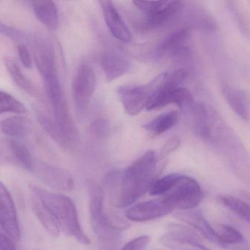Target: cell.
I'll list each match as a JSON object with an SVG mask.
<instances>
[{
  "label": "cell",
  "mask_w": 250,
  "mask_h": 250,
  "mask_svg": "<svg viewBox=\"0 0 250 250\" xmlns=\"http://www.w3.org/2000/svg\"><path fill=\"white\" fill-rule=\"evenodd\" d=\"M220 201L231 211L236 213L247 222H250V206L245 202L232 196H222L220 197Z\"/></svg>",
  "instance_id": "obj_29"
},
{
  "label": "cell",
  "mask_w": 250,
  "mask_h": 250,
  "mask_svg": "<svg viewBox=\"0 0 250 250\" xmlns=\"http://www.w3.org/2000/svg\"><path fill=\"white\" fill-rule=\"evenodd\" d=\"M169 81V73L164 72L142 85L122 86L118 90L121 104L128 115L135 116L146 109L154 92Z\"/></svg>",
  "instance_id": "obj_4"
},
{
  "label": "cell",
  "mask_w": 250,
  "mask_h": 250,
  "mask_svg": "<svg viewBox=\"0 0 250 250\" xmlns=\"http://www.w3.org/2000/svg\"><path fill=\"white\" fill-rule=\"evenodd\" d=\"M180 145H181V141L178 137H172V139L168 140L166 144L162 147L159 153L156 154L157 162L163 160L172 152L175 151L179 147Z\"/></svg>",
  "instance_id": "obj_31"
},
{
  "label": "cell",
  "mask_w": 250,
  "mask_h": 250,
  "mask_svg": "<svg viewBox=\"0 0 250 250\" xmlns=\"http://www.w3.org/2000/svg\"><path fill=\"white\" fill-rule=\"evenodd\" d=\"M10 148L17 162L24 169L32 172L35 162L27 147L22 143L12 140L10 141Z\"/></svg>",
  "instance_id": "obj_27"
},
{
  "label": "cell",
  "mask_w": 250,
  "mask_h": 250,
  "mask_svg": "<svg viewBox=\"0 0 250 250\" xmlns=\"http://www.w3.org/2000/svg\"><path fill=\"white\" fill-rule=\"evenodd\" d=\"M17 51H18L20 61L24 67H25L26 68H31L32 59L28 48L25 45L21 43L17 46Z\"/></svg>",
  "instance_id": "obj_35"
},
{
  "label": "cell",
  "mask_w": 250,
  "mask_h": 250,
  "mask_svg": "<svg viewBox=\"0 0 250 250\" xmlns=\"http://www.w3.org/2000/svg\"><path fill=\"white\" fill-rule=\"evenodd\" d=\"M232 250H249L248 249H246L245 247H236V248L232 249Z\"/></svg>",
  "instance_id": "obj_38"
},
{
  "label": "cell",
  "mask_w": 250,
  "mask_h": 250,
  "mask_svg": "<svg viewBox=\"0 0 250 250\" xmlns=\"http://www.w3.org/2000/svg\"><path fill=\"white\" fill-rule=\"evenodd\" d=\"M167 1H154V2H147V1H134L133 3L140 11L146 13V14H151L160 9L166 5Z\"/></svg>",
  "instance_id": "obj_32"
},
{
  "label": "cell",
  "mask_w": 250,
  "mask_h": 250,
  "mask_svg": "<svg viewBox=\"0 0 250 250\" xmlns=\"http://www.w3.org/2000/svg\"><path fill=\"white\" fill-rule=\"evenodd\" d=\"M30 187L33 194L50 210L61 230L84 245L90 244V240L82 228L77 208L71 198L59 193L50 192L37 186Z\"/></svg>",
  "instance_id": "obj_2"
},
{
  "label": "cell",
  "mask_w": 250,
  "mask_h": 250,
  "mask_svg": "<svg viewBox=\"0 0 250 250\" xmlns=\"http://www.w3.org/2000/svg\"><path fill=\"white\" fill-rule=\"evenodd\" d=\"M179 121V113L178 111L172 110L165 112L156 117L143 125L145 130L155 136L164 134L173 128Z\"/></svg>",
  "instance_id": "obj_22"
},
{
  "label": "cell",
  "mask_w": 250,
  "mask_h": 250,
  "mask_svg": "<svg viewBox=\"0 0 250 250\" xmlns=\"http://www.w3.org/2000/svg\"><path fill=\"white\" fill-rule=\"evenodd\" d=\"M38 119L46 133L59 146L64 148L68 149V150H72L74 148V146L65 137V134H63L55 119L43 113H39L38 115Z\"/></svg>",
  "instance_id": "obj_25"
},
{
  "label": "cell",
  "mask_w": 250,
  "mask_h": 250,
  "mask_svg": "<svg viewBox=\"0 0 250 250\" xmlns=\"http://www.w3.org/2000/svg\"><path fill=\"white\" fill-rule=\"evenodd\" d=\"M101 63L108 83H112L125 75L131 68L129 60L122 54L115 51H107L103 53Z\"/></svg>",
  "instance_id": "obj_16"
},
{
  "label": "cell",
  "mask_w": 250,
  "mask_h": 250,
  "mask_svg": "<svg viewBox=\"0 0 250 250\" xmlns=\"http://www.w3.org/2000/svg\"><path fill=\"white\" fill-rule=\"evenodd\" d=\"M219 245L243 244L244 238L239 231L228 225H219L214 229Z\"/></svg>",
  "instance_id": "obj_26"
},
{
  "label": "cell",
  "mask_w": 250,
  "mask_h": 250,
  "mask_svg": "<svg viewBox=\"0 0 250 250\" xmlns=\"http://www.w3.org/2000/svg\"><path fill=\"white\" fill-rule=\"evenodd\" d=\"M175 217L184 221L186 223L195 228L197 230L201 232L207 239L210 240L212 242L216 243V244H219L214 228H212L209 225L208 222L201 213L197 211L185 210V211L177 213Z\"/></svg>",
  "instance_id": "obj_20"
},
{
  "label": "cell",
  "mask_w": 250,
  "mask_h": 250,
  "mask_svg": "<svg viewBox=\"0 0 250 250\" xmlns=\"http://www.w3.org/2000/svg\"><path fill=\"white\" fill-rule=\"evenodd\" d=\"M96 77L90 64L83 62L79 65L72 83L73 98L80 117H84L90 106L96 90Z\"/></svg>",
  "instance_id": "obj_7"
},
{
  "label": "cell",
  "mask_w": 250,
  "mask_h": 250,
  "mask_svg": "<svg viewBox=\"0 0 250 250\" xmlns=\"http://www.w3.org/2000/svg\"><path fill=\"white\" fill-rule=\"evenodd\" d=\"M5 65L8 74L18 87L33 97L39 96V89L23 74L18 64L14 60L9 58H5Z\"/></svg>",
  "instance_id": "obj_23"
},
{
  "label": "cell",
  "mask_w": 250,
  "mask_h": 250,
  "mask_svg": "<svg viewBox=\"0 0 250 250\" xmlns=\"http://www.w3.org/2000/svg\"><path fill=\"white\" fill-rule=\"evenodd\" d=\"M181 175L171 173L153 181L149 188V194L152 196H163L169 192L176 184Z\"/></svg>",
  "instance_id": "obj_28"
},
{
  "label": "cell",
  "mask_w": 250,
  "mask_h": 250,
  "mask_svg": "<svg viewBox=\"0 0 250 250\" xmlns=\"http://www.w3.org/2000/svg\"><path fill=\"white\" fill-rule=\"evenodd\" d=\"M150 238L148 235H141L125 244L121 250H144L148 245Z\"/></svg>",
  "instance_id": "obj_33"
},
{
  "label": "cell",
  "mask_w": 250,
  "mask_h": 250,
  "mask_svg": "<svg viewBox=\"0 0 250 250\" xmlns=\"http://www.w3.org/2000/svg\"><path fill=\"white\" fill-rule=\"evenodd\" d=\"M106 128V124L103 121H96L92 124L91 130L94 134L97 135H101L103 134L104 130Z\"/></svg>",
  "instance_id": "obj_37"
},
{
  "label": "cell",
  "mask_w": 250,
  "mask_h": 250,
  "mask_svg": "<svg viewBox=\"0 0 250 250\" xmlns=\"http://www.w3.org/2000/svg\"><path fill=\"white\" fill-rule=\"evenodd\" d=\"M32 172H36L45 184L55 189L71 191L75 187L72 175L63 168L44 163H34Z\"/></svg>",
  "instance_id": "obj_10"
},
{
  "label": "cell",
  "mask_w": 250,
  "mask_h": 250,
  "mask_svg": "<svg viewBox=\"0 0 250 250\" xmlns=\"http://www.w3.org/2000/svg\"><path fill=\"white\" fill-rule=\"evenodd\" d=\"M90 223L95 233L103 245L104 250H114L116 247L120 232L109 225L104 213V198L99 184L90 181L87 184Z\"/></svg>",
  "instance_id": "obj_3"
},
{
  "label": "cell",
  "mask_w": 250,
  "mask_h": 250,
  "mask_svg": "<svg viewBox=\"0 0 250 250\" xmlns=\"http://www.w3.org/2000/svg\"><path fill=\"white\" fill-rule=\"evenodd\" d=\"M169 104L177 105L183 110L194 106L191 92L178 84L176 75L173 71L169 72V82L154 92L146 109L147 111L154 110Z\"/></svg>",
  "instance_id": "obj_5"
},
{
  "label": "cell",
  "mask_w": 250,
  "mask_h": 250,
  "mask_svg": "<svg viewBox=\"0 0 250 250\" xmlns=\"http://www.w3.org/2000/svg\"><path fill=\"white\" fill-rule=\"evenodd\" d=\"M161 244L172 250H209L191 229L181 225H172L160 238Z\"/></svg>",
  "instance_id": "obj_8"
},
{
  "label": "cell",
  "mask_w": 250,
  "mask_h": 250,
  "mask_svg": "<svg viewBox=\"0 0 250 250\" xmlns=\"http://www.w3.org/2000/svg\"><path fill=\"white\" fill-rule=\"evenodd\" d=\"M157 162L155 152L149 150L121 173L115 207H129L148 191L154 181Z\"/></svg>",
  "instance_id": "obj_1"
},
{
  "label": "cell",
  "mask_w": 250,
  "mask_h": 250,
  "mask_svg": "<svg viewBox=\"0 0 250 250\" xmlns=\"http://www.w3.org/2000/svg\"><path fill=\"white\" fill-rule=\"evenodd\" d=\"M172 212L163 197L137 203L125 212V216L134 222H147L163 217Z\"/></svg>",
  "instance_id": "obj_11"
},
{
  "label": "cell",
  "mask_w": 250,
  "mask_h": 250,
  "mask_svg": "<svg viewBox=\"0 0 250 250\" xmlns=\"http://www.w3.org/2000/svg\"><path fill=\"white\" fill-rule=\"evenodd\" d=\"M55 115V121L62 130L70 143L76 147L80 141L78 128L70 114L68 104L65 99H61L52 104Z\"/></svg>",
  "instance_id": "obj_15"
},
{
  "label": "cell",
  "mask_w": 250,
  "mask_h": 250,
  "mask_svg": "<svg viewBox=\"0 0 250 250\" xmlns=\"http://www.w3.org/2000/svg\"><path fill=\"white\" fill-rule=\"evenodd\" d=\"M184 8L181 1H167L166 5L151 14H147L146 26L147 28H159L172 21Z\"/></svg>",
  "instance_id": "obj_17"
},
{
  "label": "cell",
  "mask_w": 250,
  "mask_h": 250,
  "mask_svg": "<svg viewBox=\"0 0 250 250\" xmlns=\"http://www.w3.org/2000/svg\"><path fill=\"white\" fill-rule=\"evenodd\" d=\"M25 105L9 93L0 91V114L14 112L24 114L27 112Z\"/></svg>",
  "instance_id": "obj_30"
},
{
  "label": "cell",
  "mask_w": 250,
  "mask_h": 250,
  "mask_svg": "<svg viewBox=\"0 0 250 250\" xmlns=\"http://www.w3.org/2000/svg\"><path fill=\"white\" fill-rule=\"evenodd\" d=\"M0 226L11 239H20L21 236L17 208L11 193L0 181Z\"/></svg>",
  "instance_id": "obj_9"
},
{
  "label": "cell",
  "mask_w": 250,
  "mask_h": 250,
  "mask_svg": "<svg viewBox=\"0 0 250 250\" xmlns=\"http://www.w3.org/2000/svg\"><path fill=\"white\" fill-rule=\"evenodd\" d=\"M0 33L5 34V36L11 38L13 40L17 42H22L26 41V36L20 30L13 29L5 24H0Z\"/></svg>",
  "instance_id": "obj_34"
},
{
  "label": "cell",
  "mask_w": 250,
  "mask_h": 250,
  "mask_svg": "<svg viewBox=\"0 0 250 250\" xmlns=\"http://www.w3.org/2000/svg\"><path fill=\"white\" fill-rule=\"evenodd\" d=\"M190 47V33L188 29H181L169 35L158 46V58H182L188 55Z\"/></svg>",
  "instance_id": "obj_13"
},
{
  "label": "cell",
  "mask_w": 250,
  "mask_h": 250,
  "mask_svg": "<svg viewBox=\"0 0 250 250\" xmlns=\"http://www.w3.org/2000/svg\"><path fill=\"white\" fill-rule=\"evenodd\" d=\"M162 197L172 211H185L195 208L201 203L203 193L195 179L181 175L173 188Z\"/></svg>",
  "instance_id": "obj_6"
},
{
  "label": "cell",
  "mask_w": 250,
  "mask_h": 250,
  "mask_svg": "<svg viewBox=\"0 0 250 250\" xmlns=\"http://www.w3.org/2000/svg\"><path fill=\"white\" fill-rule=\"evenodd\" d=\"M222 93L232 110L241 119L248 121L250 118V102L248 94L244 90L225 85Z\"/></svg>",
  "instance_id": "obj_18"
},
{
  "label": "cell",
  "mask_w": 250,
  "mask_h": 250,
  "mask_svg": "<svg viewBox=\"0 0 250 250\" xmlns=\"http://www.w3.org/2000/svg\"><path fill=\"white\" fill-rule=\"evenodd\" d=\"M0 250H16L12 239L0 232Z\"/></svg>",
  "instance_id": "obj_36"
},
{
  "label": "cell",
  "mask_w": 250,
  "mask_h": 250,
  "mask_svg": "<svg viewBox=\"0 0 250 250\" xmlns=\"http://www.w3.org/2000/svg\"><path fill=\"white\" fill-rule=\"evenodd\" d=\"M0 130L10 137H24L31 130V123L24 117H11L0 121Z\"/></svg>",
  "instance_id": "obj_24"
},
{
  "label": "cell",
  "mask_w": 250,
  "mask_h": 250,
  "mask_svg": "<svg viewBox=\"0 0 250 250\" xmlns=\"http://www.w3.org/2000/svg\"><path fill=\"white\" fill-rule=\"evenodd\" d=\"M32 207L36 217L43 228L52 236L58 237L61 232L59 225L50 210L43 204L36 196L32 197Z\"/></svg>",
  "instance_id": "obj_21"
},
{
  "label": "cell",
  "mask_w": 250,
  "mask_h": 250,
  "mask_svg": "<svg viewBox=\"0 0 250 250\" xmlns=\"http://www.w3.org/2000/svg\"><path fill=\"white\" fill-rule=\"evenodd\" d=\"M32 6L35 15L41 23L52 31L57 30L59 24V15L55 2L49 0L33 1Z\"/></svg>",
  "instance_id": "obj_19"
},
{
  "label": "cell",
  "mask_w": 250,
  "mask_h": 250,
  "mask_svg": "<svg viewBox=\"0 0 250 250\" xmlns=\"http://www.w3.org/2000/svg\"><path fill=\"white\" fill-rule=\"evenodd\" d=\"M99 3L108 30L112 36L120 42L125 43L131 42L132 34L128 26L124 22L113 2L108 0H102Z\"/></svg>",
  "instance_id": "obj_14"
},
{
  "label": "cell",
  "mask_w": 250,
  "mask_h": 250,
  "mask_svg": "<svg viewBox=\"0 0 250 250\" xmlns=\"http://www.w3.org/2000/svg\"><path fill=\"white\" fill-rule=\"evenodd\" d=\"M33 54L38 69L43 80L58 76L55 51L52 43L43 36H37L33 44Z\"/></svg>",
  "instance_id": "obj_12"
}]
</instances>
